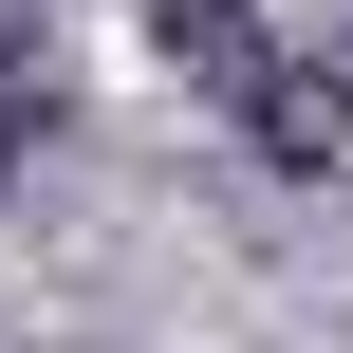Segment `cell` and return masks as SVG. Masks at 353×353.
Listing matches in <instances>:
<instances>
[{
	"label": "cell",
	"mask_w": 353,
	"mask_h": 353,
	"mask_svg": "<svg viewBox=\"0 0 353 353\" xmlns=\"http://www.w3.org/2000/svg\"><path fill=\"white\" fill-rule=\"evenodd\" d=\"M149 37H168V56H186V93H223V112H261V93L298 74V56L242 19V0H149Z\"/></svg>",
	"instance_id": "6da1fadb"
},
{
	"label": "cell",
	"mask_w": 353,
	"mask_h": 353,
	"mask_svg": "<svg viewBox=\"0 0 353 353\" xmlns=\"http://www.w3.org/2000/svg\"><path fill=\"white\" fill-rule=\"evenodd\" d=\"M19 149H37V74L0 56V168H19Z\"/></svg>",
	"instance_id": "7a4b0ae2"
}]
</instances>
